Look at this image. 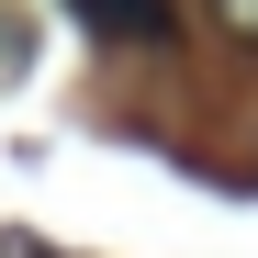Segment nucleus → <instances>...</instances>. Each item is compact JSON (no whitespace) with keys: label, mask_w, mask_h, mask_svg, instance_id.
Masks as SVG:
<instances>
[{"label":"nucleus","mask_w":258,"mask_h":258,"mask_svg":"<svg viewBox=\"0 0 258 258\" xmlns=\"http://www.w3.org/2000/svg\"><path fill=\"white\" fill-rule=\"evenodd\" d=\"M79 23L101 34V45H168V34H180V12H168V0H68Z\"/></svg>","instance_id":"nucleus-1"},{"label":"nucleus","mask_w":258,"mask_h":258,"mask_svg":"<svg viewBox=\"0 0 258 258\" xmlns=\"http://www.w3.org/2000/svg\"><path fill=\"white\" fill-rule=\"evenodd\" d=\"M213 23H225V34H236V45L258 56V0H213Z\"/></svg>","instance_id":"nucleus-2"}]
</instances>
